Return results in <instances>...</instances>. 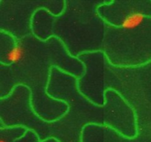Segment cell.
Instances as JSON below:
<instances>
[{"label": "cell", "instance_id": "cell-1", "mask_svg": "<svg viewBox=\"0 0 151 142\" xmlns=\"http://www.w3.org/2000/svg\"><path fill=\"white\" fill-rule=\"evenodd\" d=\"M1 32H4L5 34H7V35L10 36V37H12L13 38V41H14V47L11 50H10V51L7 53V56H6V59L8 62H10V66L12 64L18 63L20 61H22V59L24 57L25 52L23 46L21 44L19 40L16 37H15L14 36L12 35L11 33H9L8 32H6L4 30L1 29Z\"/></svg>", "mask_w": 151, "mask_h": 142}, {"label": "cell", "instance_id": "cell-2", "mask_svg": "<svg viewBox=\"0 0 151 142\" xmlns=\"http://www.w3.org/2000/svg\"><path fill=\"white\" fill-rule=\"evenodd\" d=\"M145 18H149V16L142 13H136V12L131 13L124 19L120 25V28L125 29H134L141 25Z\"/></svg>", "mask_w": 151, "mask_h": 142}]
</instances>
